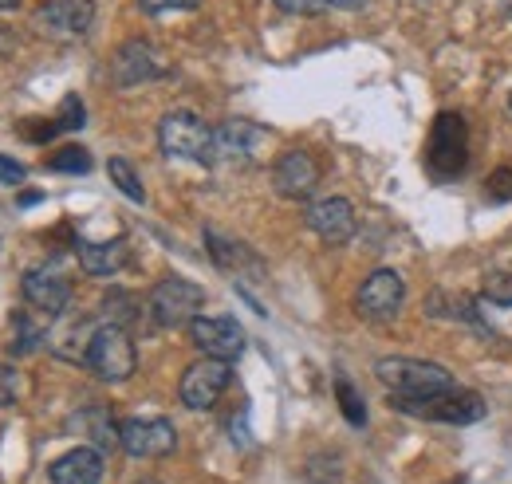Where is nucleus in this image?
<instances>
[{
  "instance_id": "obj_26",
  "label": "nucleus",
  "mask_w": 512,
  "mask_h": 484,
  "mask_svg": "<svg viewBox=\"0 0 512 484\" xmlns=\"http://www.w3.org/2000/svg\"><path fill=\"white\" fill-rule=\"evenodd\" d=\"M56 126H60V130H79V126H83V103H79L75 95H67L64 103H60Z\"/></svg>"
},
{
  "instance_id": "obj_14",
  "label": "nucleus",
  "mask_w": 512,
  "mask_h": 484,
  "mask_svg": "<svg viewBox=\"0 0 512 484\" xmlns=\"http://www.w3.org/2000/svg\"><path fill=\"white\" fill-rule=\"evenodd\" d=\"M24 300L32 303L36 311H44V315H60L71 300V284H67V276L60 268H32V272H24Z\"/></svg>"
},
{
  "instance_id": "obj_20",
  "label": "nucleus",
  "mask_w": 512,
  "mask_h": 484,
  "mask_svg": "<svg viewBox=\"0 0 512 484\" xmlns=\"http://www.w3.org/2000/svg\"><path fill=\"white\" fill-rule=\"evenodd\" d=\"M107 174H111V182H115V189H123V197H130V201H146V189H142V182H138V174H134V166H130L127 158H111L107 162Z\"/></svg>"
},
{
  "instance_id": "obj_32",
  "label": "nucleus",
  "mask_w": 512,
  "mask_h": 484,
  "mask_svg": "<svg viewBox=\"0 0 512 484\" xmlns=\"http://www.w3.org/2000/svg\"><path fill=\"white\" fill-rule=\"evenodd\" d=\"M8 48H12V32L0 28V52H8Z\"/></svg>"
},
{
  "instance_id": "obj_33",
  "label": "nucleus",
  "mask_w": 512,
  "mask_h": 484,
  "mask_svg": "<svg viewBox=\"0 0 512 484\" xmlns=\"http://www.w3.org/2000/svg\"><path fill=\"white\" fill-rule=\"evenodd\" d=\"M20 0H0V12H8V8H16Z\"/></svg>"
},
{
  "instance_id": "obj_13",
  "label": "nucleus",
  "mask_w": 512,
  "mask_h": 484,
  "mask_svg": "<svg viewBox=\"0 0 512 484\" xmlns=\"http://www.w3.org/2000/svg\"><path fill=\"white\" fill-rule=\"evenodd\" d=\"M272 185H276L280 197L304 201V197H312V189L320 185V166H316L312 154L288 150V154H280V162H276V170H272Z\"/></svg>"
},
{
  "instance_id": "obj_8",
  "label": "nucleus",
  "mask_w": 512,
  "mask_h": 484,
  "mask_svg": "<svg viewBox=\"0 0 512 484\" xmlns=\"http://www.w3.org/2000/svg\"><path fill=\"white\" fill-rule=\"evenodd\" d=\"M95 20V4L91 0H44L32 16L36 32L48 40H79Z\"/></svg>"
},
{
  "instance_id": "obj_19",
  "label": "nucleus",
  "mask_w": 512,
  "mask_h": 484,
  "mask_svg": "<svg viewBox=\"0 0 512 484\" xmlns=\"http://www.w3.org/2000/svg\"><path fill=\"white\" fill-rule=\"evenodd\" d=\"M205 244H209V252H213V260L221 264V268H245V264H253L256 268V260H253V252L245 248V244H237V241H225L217 229H209L205 233Z\"/></svg>"
},
{
  "instance_id": "obj_24",
  "label": "nucleus",
  "mask_w": 512,
  "mask_h": 484,
  "mask_svg": "<svg viewBox=\"0 0 512 484\" xmlns=\"http://www.w3.org/2000/svg\"><path fill=\"white\" fill-rule=\"evenodd\" d=\"M91 437L99 449H115L119 445V425H111L107 410H91Z\"/></svg>"
},
{
  "instance_id": "obj_3",
  "label": "nucleus",
  "mask_w": 512,
  "mask_h": 484,
  "mask_svg": "<svg viewBox=\"0 0 512 484\" xmlns=\"http://www.w3.org/2000/svg\"><path fill=\"white\" fill-rule=\"evenodd\" d=\"M394 410L414 414V418H430V422L446 425H473L485 418V398L473 390H446L438 398H394Z\"/></svg>"
},
{
  "instance_id": "obj_17",
  "label": "nucleus",
  "mask_w": 512,
  "mask_h": 484,
  "mask_svg": "<svg viewBox=\"0 0 512 484\" xmlns=\"http://www.w3.org/2000/svg\"><path fill=\"white\" fill-rule=\"evenodd\" d=\"M79 264L87 276H115L119 268H127L130 252L127 241L115 237V241H79Z\"/></svg>"
},
{
  "instance_id": "obj_11",
  "label": "nucleus",
  "mask_w": 512,
  "mask_h": 484,
  "mask_svg": "<svg viewBox=\"0 0 512 484\" xmlns=\"http://www.w3.org/2000/svg\"><path fill=\"white\" fill-rule=\"evenodd\" d=\"M229 386V363L225 359H197V363L182 374V402L190 410H213L217 398Z\"/></svg>"
},
{
  "instance_id": "obj_34",
  "label": "nucleus",
  "mask_w": 512,
  "mask_h": 484,
  "mask_svg": "<svg viewBox=\"0 0 512 484\" xmlns=\"http://www.w3.org/2000/svg\"><path fill=\"white\" fill-rule=\"evenodd\" d=\"M509 107H512V99H509Z\"/></svg>"
},
{
  "instance_id": "obj_9",
  "label": "nucleus",
  "mask_w": 512,
  "mask_h": 484,
  "mask_svg": "<svg viewBox=\"0 0 512 484\" xmlns=\"http://www.w3.org/2000/svg\"><path fill=\"white\" fill-rule=\"evenodd\" d=\"M190 335L197 343V351L209 355V359L233 363L245 351V331H241V323L233 315H197L190 323Z\"/></svg>"
},
{
  "instance_id": "obj_2",
  "label": "nucleus",
  "mask_w": 512,
  "mask_h": 484,
  "mask_svg": "<svg viewBox=\"0 0 512 484\" xmlns=\"http://www.w3.org/2000/svg\"><path fill=\"white\" fill-rule=\"evenodd\" d=\"M83 363L91 366L103 382H127L130 374H134V366H138V355H134V343H130L127 327L103 323V327L87 339Z\"/></svg>"
},
{
  "instance_id": "obj_4",
  "label": "nucleus",
  "mask_w": 512,
  "mask_h": 484,
  "mask_svg": "<svg viewBox=\"0 0 512 484\" xmlns=\"http://www.w3.org/2000/svg\"><path fill=\"white\" fill-rule=\"evenodd\" d=\"M465 158H469V130H465V119L453 115V111H442L434 130H430V146H426V166L434 178H457L465 170Z\"/></svg>"
},
{
  "instance_id": "obj_7",
  "label": "nucleus",
  "mask_w": 512,
  "mask_h": 484,
  "mask_svg": "<svg viewBox=\"0 0 512 484\" xmlns=\"http://www.w3.org/2000/svg\"><path fill=\"white\" fill-rule=\"evenodd\" d=\"M402 300H406L402 276L390 272V268H379V272H371V276L359 284V292H355V311H359L363 319H371V323H386V319H394V315L402 311Z\"/></svg>"
},
{
  "instance_id": "obj_31",
  "label": "nucleus",
  "mask_w": 512,
  "mask_h": 484,
  "mask_svg": "<svg viewBox=\"0 0 512 484\" xmlns=\"http://www.w3.org/2000/svg\"><path fill=\"white\" fill-rule=\"evenodd\" d=\"M327 8H347V12H355V8H363L367 0H323Z\"/></svg>"
},
{
  "instance_id": "obj_30",
  "label": "nucleus",
  "mask_w": 512,
  "mask_h": 484,
  "mask_svg": "<svg viewBox=\"0 0 512 484\" xmlns=\"http://www.w3.org/2000/svg\"><path fill=\"white\" fill-rule=\"evenodd\" d=\"M0 182H4V185H20V182H24V166L0 154Z\"/></svg>"
},
{
  "instance_id": "obj_28",
  "label": "nucleus",
  "mask_w": 512,
  "mask_h": 484,
  "mask_svg": "<svg viewBox=\"0 0 512 484\" xmlns=\"http://www.w3.org/2000/svg\"><path fill=\"white\" fill-rule=\"evenodd\" d=\"M280 12H288V16H316L320 8H327L323 0H272Z\"/></svg>"
},
{
  "instance_id": "obj_1",
  "label": "nucleus",
  "mask_w": 512,
  "mask_h": 484,
  "mask_svg": "<svg viewBox=\"0 0 512 484\" xmlns=\"http://www.w3.org/2000/svg\"><path fill=\"white\" fill-rule=\"evenodd\" d=\"M375 374L383 378V386L394 398H438L453 390L446 366L422 363V359H379Z\"/></svg>"
},
{
  "instance_id": "obj_18",
  "label": "nucleus",
  "mask_w": 512,
  "mask_h": 484,
  "mask_svg": "<svg viewBox=\"0 0 512 484\" xmlns=\"http://www.w3.org/2000/svg\"><path fill=\"white\" fill-rule=\"evenodd\" d=\"M48 477H52V484H99V477H103V457L95 449H71V453L52 461Z\"/></svg>"
},
{
  "instance_id": "obj_27",
  "label": "nucleus",
  "mask_w": 512,
  "mask_h": 484,
  "mask_svg": "<svg viewBox=\"0 0 512 484\" xmlns=\"http://www.w3.org/2000/svg\"><path fill=\"white\" fill-rule=\"evenodd\" d=\"M20 398V374L12 366H0V406H12Z\"/></svg>"
},
{
  "instance_id": "obj_29",
  "label": "nucleus",
  "mask_w": 512,
  "mask_h": 484,
  "mask_svg": "<svg viewBox=\"0 0 512 484\" xmlns=\"http://www.w3.org/2000/svg\"><path fill=\"white\" fill-rule=\"evenodd\" d=\"M146 12H178V8H197V0H138Z\"/></svg>"
},
{
  "instance_id": "obj_16",
  "label": "nucleus",
  "mask_w": 512,
  "mask_h": 484,
  "mask_svg": "<svg viewBox=\"0 0 512 484\" xmlns=\"http://www.w3.org/2000/svg\"><path fill=\"white\" fill-rule=\"evenodd\" d=\"M260 142H264V134L256 130L253 122L245 119L221 122L213 130V158L209 162H245V158H253Z\"/></svg>"
},
{
  "instance_id": "obj_5",
  "label": "nucleus",
  "mask_w": 512,
  "mask_h": 484,
  "mask_svg": "<svg viewBox=\"0 0 512 484\" xmlns=\"http://www.w3.org/2000/svg\"><path fill=\"white\" fill-rule=\"evenodd\" d=\"M205 303V292L186 276H166L150 292V315L158 327H190Z\"/></svg>"
},
{
  "instance_id": "obj_15",
  "label": "nucleus",
  "mask_w": 512,
  "mask_h": 484,
  "mask_svg": "<svg viewBox=\"0 0 512 484\" xmlns=\"http://www.w3.org/2000/svg\"><path fill=\"white\" fill-rule=\"evenodd\" d=\"M154 75H162V63L154 56V48L142 44V40L123 44V48L115 52V60H111V83H115V87H134V83H146V79H154Z\"/></svg>"
},
{
  "instance_id": "obj_21",
  "label": "nucleus",
  "mask_w": 512,
  "mask_h": 484,
  "mask_svg": "<svg viewBox=\"0 0 512 484\" xmlns=\"http://www.w3.org/2000/svg\"><path fill=\"white\" fill-rule=\"evenodd\" d=\"M335 402H339V410H343V418L351 425H367V406H363V398L355 394V386L339 374L335 378Z\"/></svg>"
},
{
  "instance_id": "obj_12",
  "label": "nucleus",
  "mask_w": 512,
  "mask_h": 484,
  "mask_svg": "<svg viewBox=\"0 0 512 484\" xmlns=\"http://www.w3.org/2000/svg\"><path fill=\"white\" fill-rule=\"evenodd\" d=\"M304 221L323 244H347L355 237V209L343 197H323L316 205H308Z\"/></svg>"
},
{
  "instance_id": "obj_22",
  "label": "nucleus",
  "mask_w": 512,
  "mask_h": 484,
  "mask_svg": "<svg viewBox=\"0 0 512 484\" xmlns=\"http://www.w3.org/2000/svg\"><path fill=\"white\" fill-rule=\"evenodd\" d=\"M48 166H52L56 174H87V170H91V154H87L83 146H64V150H56V154L48 158Z\"/></svg>"
},
{
  "instance_id": "obj_10",
  "label": "nucleus",
  "mask_w": 512,
  "mask_h": 484,
  "mask_svg": "<svg viewBox=\"0 0 512 484\" xmlns=\"http://www.w3.org/2000/svg\"><path fill=\"white\" fill-rule=\"evenodd\" d=\"M119 449L130 457H166L178 449V429L166 418H130L119 425Z\"/></svg>"
},
{
  "instance_id": "obj_23",
  "label": "nucleus",
  "mask_w": 512,
  "mask_h": 484,
  "mask_svg": "<svg viewBox=\"0 0 512 484\" xmlns=\"http://www.w3.org/2000/svg\"><path fill=\"white\" fill-rule=\"evenodd\" d=\"M485 296L497 307H512V268H493L485 276Z\"/></svg>"
},
{
  "instance_id": "obj_25",
  "label": "nucleus",
  "mask_w": 512,
  "mask_h": 484,
  "mask_svg": "<svg viewBox=\"0 0 512 484\" xmlns=\"http://www.w3.org/2000/svg\"><path fill=\"white\" fill-rule=\"evenodd\" d=\"M485 193H489V201H512V170L509 166H501V170H493V174L485 178Z\"/></svg>"
},
{
  "instance_id": "obj_6",
  "label": "nucleus",
  "mask_w": 512,
  "mask_h": 484,
  "mask_svg": "<svg viewBox=\"0 0 512 484\" xmlns=\"http://www.w3.org/2000/svg\"><path fill=\"white\" fill-rule=\"evenodd\" d=\"M158 142L170 158H190V162L213 158V130L190 111H170L158 122Z\"/></svg>"
}]
</instances>
